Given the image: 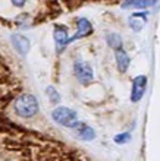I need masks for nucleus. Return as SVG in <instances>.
<instances>
[{"mask_svg": "<svg viewBox=\"0 0 160 161\" xmlns=\"http://www.w3.org/2000/svg\"><path fill=\"white\" fill-rule=\"evenodd\" d=\"M13 109H15V113L18 114L19 117L28 119V117H32L34 114H37V111H38V103H37V98H35L34 95L24 94V95H21L19 98H16Z\"/></svg>", "mask_w": 160, "mask_h": 161, "instance_id": "nucleus-1", "label": "nucleus"}, {"mask_svg": "<svg viewBox=\"0 0 160 161\" xmlns=\"http://www.w3.org/2000/svg\"><path fill=\"white\" fill-rule=\"evenodd\" d=\"M52 117H53V120L56 123L71 129H75V126L78 124L77 113L73 110L68 109V107H58V109H54L53 113H52Z\"/></svg>", "mask_w": 160, "mask_h": 161, "instance_id": "nucleus-2", "label": "nucleus"}, {"mask_svg": "<svg viewBox=\"0 0 160 161\" xmlns=\"http://www.w3.org/2000/svg\"><path fill=\"white\" fill-rule=\"evenodd\" d=\"M147 88V76L140 75L134 78L132 80V92H131V101L132 103H137L142 98V95L146 92Z\"/></svg>", "mask_w": 160, "mask_h": 161, "instance_id": "nucleus-3", "label": "nucleus"}, {"mask_svg": "<svg viewBox=\"0 0 160 161\" xmlns=\"http://www.w3.org/2000/svg\"><path fill=\"white\" fill-rule=\"evenodd\" d=\"M75 75H77L78 80L81 82V84H88V82H91L92 80V71L90 65L82 60H78L75 63Z\"/></svg>", "mask_w": 160, "mask_h": 161, "instance_id": "nucleus-4", "label": "nucleus"}, {"mask_svg": "<svg viewBox=\"0 0 160 161\" xmlns=\"http://www.w3.org/2000/svg\"><path fill=\"white\" fill-rule=\"evenodd\" d=\"M77 27H78V31L75 32V35L73 37H71L68 40V43H72V41H75V40H78V38H82L85 37V35H88V34H91L92 31V27L91 24H90V21L85 18H79L77 21Z\"/></svg>", "mask_w": 160, "mask_h": 161, "instance_id": "nucleus-5", "label": "nucleus"}, {"mask_svg": "<svg viewBox=\"0 0 160 161\" xmlns=\"http://www.w3.org/2000/svg\"><path fill=\"white\" fill-rule=\"evenodd\" d=\"M54 41H56V46H58V51L60 53L62 48H65V46L68 44L66 28H63V27H56L54 28Z\"/></svg>", "mask_w": 160, "mask_h": 161, "instance_id": "nucleus-6", "label": "nucleus"}, {"mask_svg": "<svg viewBox=\"0 0 160 161\" xmlns=\"http://www.w3.org/2000/svg\"><path fill=\"white\" fill-rule=\"evenodd\" d=\"M12 43L15 48L21 53V54H27L29 50V40L25 38L24 35H12Z\"/></svg>", "mask_w": 160, "mask_h": 161, "instance_id": "nucleus-7", "label": "nucleus"}, {"mask_svg": "<svg viewBox=\"0 0 160 161\" xmlns=\"http://www.w3.org/2000/svg\"><path fill=\"white\" fill-rule=\"evenodd\" d=\"M147 21V13L144 12H140V13H134L131 15V18H129V25H131V28L134 31H140L144 24H146Z\"/></svg>", "mask_w": 160, "mask_h": 161, "instance_id": "nucleus-8", "label": "nucleus"}, {"mask_svg": "<svg viewBox=\"0 0 160 161\" xmlns=\"http://www.w3.org/2000/svg\"><path fill=\"white\" fill-rule=\"evenodd\" d=\"M116 63H118V69L121 72H126L128 66H129V56L122 48L116 50Z\"/></svg>", "mask_w": 160, "mask_h": 161, "instance_id": "nucleus-9", "label": "nucleus"}, {"mask_svg": "<svg viewBox=\"0 0 160 161\" xmlns=\"http://www.w3.org/2000/svg\"><path fill=\"white\" fill-rule=\"evenodd\" d=\"M75 129L78 130V135L82 138L84 141H92V139L96 138L94 130H92L90 126H85L84 123H78L77 126H75Z\"/></svg>", "mask_w": 160, "mask_h": 161, "instance_id": "nucleus-10", "label": "nucleus"}, {"mask_svg": "<svg viewBox=\"0 0 160 161\" xmlns=\"http://www.w3.org/2000/svg\"><path fill=\"white\" fill-rule=\"evenodd\" d=\"M107 43L110 44V47H113L115 50H119L122 47V38L118 34H112L107 37Z\"/></svg>", "mask_w": 160, "mask_h": 161, "instance_id": "nucleus-11", "label": "nucleus"}, {"mask_svg": "<svg viewBox=\"0 0 160 161\" xmlns=\"http://www.w3.org/2000/svg\"><path fill=\"white\" fill-rule=\"evenodd\" d=\"M153 5L154 2H126L122 5V7H148Z\"/></svg>", "mask_w": 160, "mask_h": 161, "instance_id": "nucleus-12", "label": "nucleus"}, {"mask_svg": "<svg viewBox=\"0 0 160 161\" xmlns=\"http://www.w3.org/2000/svg\"><path fill=\"white\" fill-rule=\"evenodd\" d=\"M47 95H49L50 101H52L53 104H58L59 100H60V95L58 94V91L54 90L53 86H49V88H47Z\"/></svg>", "mask_w": 160, "mask_h": 161, "instance_id": "nucleus-13", "label": "nucleus"}, {"mask_svg": "<svg viewBox=\"0 0 160 161\" xmlns=\"http://www.w3.org/2000/svg\"><path fill=\"white\" fill-rule=\"evenodd\" d=\"M129 141H131V135H129L128 132L119 133V135L115 136V142L116 144H126V142H129Z\"/></svg>", "mask_w": 160, "mask_h": 161, "instance_id": "nucleus-14", "label": "nucleus"}]
</instances>
